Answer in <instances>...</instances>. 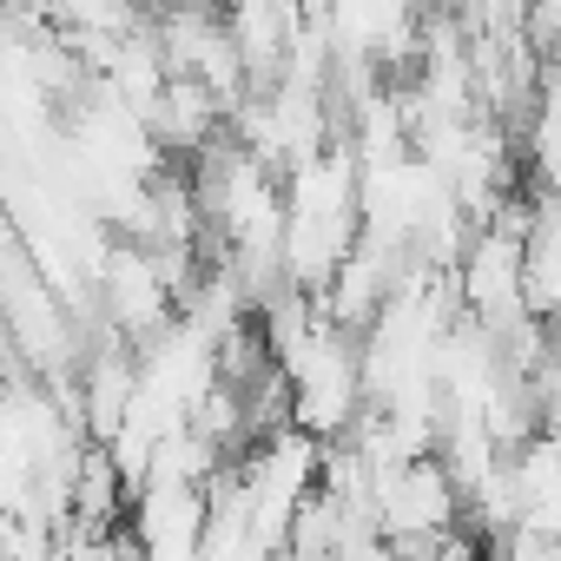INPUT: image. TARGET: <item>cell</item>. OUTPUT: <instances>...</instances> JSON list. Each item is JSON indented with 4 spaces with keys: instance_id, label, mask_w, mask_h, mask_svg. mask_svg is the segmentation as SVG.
<instances>
[{
    "instance_id": "obj_7",
    "label": "cell",
    "mask_w": 561,
    "mask_h": 561,
    "mask_svg": "<svg viewBox=\"0 0 561 561\" xmlns=\"http://www.w3.org/2000/svg\"><path fill=\"white\" fill-rule=\"evenodd\" d=\"M522 146V165L535 179V192H561V73L548 67L535 87V106L522 113V126L508 133Z\"/></svg>"
},
{
    "instance_id": "obj_1",
    "label": "cell",
    "mask_w": 561,
    "mask_h": 561,
    "mask_svg": "<svg viewBox=\"0 0 561 561\" xmlns=\"http://www.w3.org/2000/svg\"><path fill=\"white\" fill-rule=\"evenodd\" d=\"M364 238V205H357V152L351 139H331L311 165L285 172V238H277V264L285 285L318 298L331 271L351 257Z\"/></svg>"
},
{
    "instance_id": "obj_3",
    "label": "cell",
    "mask_w": 561,
    "mask_h": 561,
    "mask_svg": "<svg viewBox=\"0 0 561 561\" xmlns=\"http://www.w3.org/2000/svg\"><path fill=\"white\" fill-rule=\"evenodd\" d=\"M93 311L106 318V331H119L133 351L146 337H159L172 318H179V291L159 264V251L133 244V238H113L93 264Z\"/></svg>"
},
{
    "instance_id": "obj_8",
    "label": "cell",
    "mask_w": 561,
    "mask_h": 561,
    "mask_svg": "<svg viewBox=\"0 0 561 561\" xmlns=\"http://www.w3.org/2000/svg\"><path fill=\"white\" fill-rule=\"evenodd\" d=\"M522 8H528V0H522Z\"/></svg>"
},
{
    "instance_id": "obj_6",
    "label": "cell",
    "mask_w": 561,
    "mask_h": 561,
    "mask_svg": "<svg viewBox=\"0 0 561 561\" xmlns=\"http://www.w3.org/2000/svg\"><path fill=\"white\" fill-rule=\"evenodd\" d=\"M522 291L528 318H561V192H535L528 231H522Z\"/></svg>"
},
{
    "instance_id": "obj_4",
    "label": "cell",
    "mask_w": 561,
    "mask_h": 561,
    "mask_svg": "<svg viewBox=\"0 0 561 561\" xmlns=\"http://www.w3.org/2000/svg\"><path fill=\"white\" fill-rule=\"evenodd\" d=\"M218 14H225V34L244 60V87L264 93L277 73H285L291 47L305 41L311 14H305V0H218Z\"/></svg>"
},
{
    "instance_id": "obj_5",
    "label": "cell",
    "mask_w": 561,
    "mask_h": 561,
    "mask_svg": "<svg viewBox=\"0 0 561 561\" xmlns=\"http://www.w3.org/2000/svg\"><path fill=\"white\" fill-rule=\"evenodd\" d=\"M146 126H152V139H159V152H165V159H198L205 146H218V139H225V100H218L211 87H198V80L172 73V80H165V93L152 100Z\"/></svg>"
},
{
    "instance_id": "obj_2",
    "label": "cell",
    "mask_w": 561,
    "mask_h": 561,
    "mask_svg": "<svg viewBox=\"0 0 561 561\" xmlns=\"http://www.w3.org/2000/svg\"><path fill=\"white\" fill-rule=\"evenodd\" d=\"M370 515L377 535L397 548V561H430L436 541L462 528V489L443 469V456H416L370 476Z\"/></svg>"
}]
</instances>
